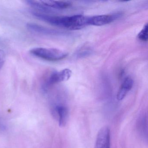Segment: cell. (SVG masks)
<instances>
[{
  "label": "cell",
  "instance_id": "6da1fadb",
  "mask_svg": "<svg viewBox=\"0 0 148 148\" xmlns=\"http://www.w3.org/2000/svg\"><path fill=\"white\" fill-rule=\"evenodd\" d=\"M34 15L53 25L71 30H79L88 25V18L82 15L72 16H52L44 14L34 12Z\"/></svg>",
  "mask_w": 148,
  "mask_h": 148
},
{
  "label": "cell",
  "instance_id": "7a4b0ae2",
  "mask_svg": "<svg viewBox=\"0 0 148 148\" xmlns=\"http://www.w3.org/2000/svg\"><path fill=\"white\" fill-rule=\"evenodd\" d=\"M32 55L48 61H56L61 60L67 56L64 51L56 48L35 47L29 51Z\"/></svg>",
  "mask_w": 148,
  "mask_h": 148
},
{
  "label": "cell",
  "instance_id": "3957f363",
  "mask_svg": "<svg viewBox=\"0 0 148 148\" xmlns=\"http://www.w3.org/2000/svg\"><path fill=\"white\" fill-rule=\"evenodd\" d=\"M27 3L31 6L42 10H47L48 8L55 9H65L71 5V3L67 1H27Z\"/></svg>",
  "mask_w": 148,
  "mask_h": 148
},
{
  "label": "cell",
  "instance_id": "277c9868",
  "mask_svg": "<svg viewBox=\"0 0 148 148\" xmlns=\"http://www.w3.org/2000/svg\"><path fill=\"white\" fill-rule=\"evenodd\" d=\"M71 75V71L69 69H65L59 72L53 73L44 84V89H46L51 85L67 81Z\"/></svg>",
  "mask_w": 148,
  "mask_h": 148
},
{
  "label": "cell",
  "instance_id": "5b68a950",
  "mask_svg": "<svg viewBox=\"0 0 148 148\" xmlns=\"http://www.w3.org/2000/svg\"><path fill=\"white\" fill-rule=\"evenodd\" d=\"M94 148H110V131L109 127L104 126L99 131Z\"/></svg>",
  "mask_w": 148,
  "mask_h": 148
},
{
  "label": "cell",
  "instance_id": "8992f818",
  "mask_svg": "<svg viewBox=\"0 0 148 148\" xmlns=\"http://www.w3.org/2000/svg\"><path fill=\"white\" fill-rule=\"evenodd\" d=\"M119 17V14L97 15L89 17L88 25L101 26L111 23Z\"/></svg>",
  "mask_w": 148,
  "mask_h": 148
},
{
  "label": "cell",
  "instance_id": "52a82bcc",
  "mask_svg": "<svg viewBox=\"0 0 148 148\" xmlns=\"http://www.w3.org/2000/svg\"><path fill=\"white\" fill-rule=\"evenodd\" d=\"M133 83V79L130 77H128L125 79L117 94L118 100L120 101L125 97L128 92L132 88Z\"/></svg>",
  "mask_w": 148,
  "mask_h": 148
},
{
  "label": "cell",
  "instance_id": "ba28073f",
  "mask_svg": "<svg viewBox=\"0 0 148 148\" xmlns=\"http://www.w3.org/2000/svg\"><path fill=\"white\" fill-rule=\"evenodd\" d=\"M54 112L58 119L60 126H64L66 124L68 118L67 108L64 106H57L54 108Z\"/></svg>",
  "mask_w": 148,
  "mask_h": 148
},
{
  "label": "cell",
  "instance_id": "9c48e42d",
  "mask_svg": "<svg viewBox=\"0 0 148 148\" xmlns=\"http://www.w3.org/2000/svg\"><path fill=\"white\" fill-rule=\"evenodd\" d=\"M27 27L28 30L32 32L41 34H53L56 33V32L51 29L33 23H28L27 25Z\"/></svg>",
  "mask_w": 148,
  "mask_h": 148
},
{
  "label": "cell",
  "instance_id": "30bf717a",
  "mask_svg": "<svg viewBox=\"0 0 148 148\" xmlns=\"http://www.w3.org/2000/svg\"><path fill=\"white\" fill-rule=\"evenodd\" d=\"M138 38L143 41H147L148 40V24H146L144 26L143 30L138 34Z\"/></svg>",
  "mask_w": 148,
  "mask_h": 148
},
{
  "label": "cell",
  "instance_id": "8fae6325",
  "mask_svg": "<svg viewBox=\"0 0 148 148\" xmlns=\"http://www.w3.org/2000/svg\"><path fill=\"white\" fill-rule=\"evenodd\" d=\"M5 60V53L3 50L0 49V71L3 67Z\"/></svg>",
  "mask_w": 148,
  "mask_h": 148
}]
</instances>
